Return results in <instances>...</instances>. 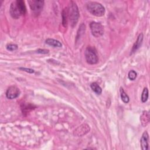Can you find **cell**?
I'll return each mask as SVG.
<instances>
[{
	"label": "cell",
	"mask_w": 150,
	"mask_h": 150,
	"mask_svg": "<svg viewBox=\"0 0 150 150\" xmlns=\"http://www.w3.org/2000/svg\"><path fill=\"white\" fill-rule=\"evenodd\" d=\"M137 74L136 71H135L133 70H130L129 71V73H128V78L131 80H134L136 79V77H137Z\"/></svg>",
	"instance_id": "17"
},
{
	"label": "cell",
	"mask_w": 150,
	"mask_h": 150,
	"mask_svg": "<svg viewBox=\"0 0 150 150\" xmlns=\"http://www.w3.org/2000/svg\"><path fill=\"white\" fill-rule=\"evenodd\" d=\"M142 41H143V34L142 33H141L139 35V36H138L137 40L135 41V42L134 43V44L132 46V48L131 51V54H132L133 53L136 52L140 47V46L142 45Z\"/></svg>",
	"instance_id": "10"
},
{
	"label": "cell",
	"mask_w": 150,
	"mask_h": 150,
	"mask_svg": "<svg viewBox=\"0 0 150 150\" xmlns=\"http://www.w3.org/2000/svg\"><path fill=\"white\" fill-rule=\"evenodd\" d=\"M88 11L92 15L96 16H102L105 13L104 7L100 3L90 1L86 5Z\"/></svg>",
	"instance_id": "3"
},
{
	"label": "cell",
	"mask_w": 150,
	"mask_h": 150,
	"mask_svg": "<svg viewBox=\"0 0 150 150\" xmlns=\"http://www.w3.org/2000/svg\"><path fill=\"white\" fill-rule=\"evenodd\" d=\"M149 113L147 111H144L140 117L141 122L142 126L145 127L149 122Z\"/></svg>",
	"instance_id": "11"
},
{
	"label": "cell",
	"mask_w": 150,
	"mask_h": 150,
	"mask_svg": "<svg viewBox=\"0 0 150 150\" xmlns=\"http://www.w3.org/2000/svg\"><path fill=\"white\" fill-rule=\"evenodd\" d=\"M85 58L86 62L90 64H94L97 63L98 58L96 51L94 48L88 47L85 51Z\"/></svg>",
	"instance_id": "4"
},
{
	"label": "cell",
	"mask_w": 150,
	"mask_h": 150,
	"mask_svg": "<svg viewBox=\"0 0 150 150\" xmlns=\"http://www.w3.org/2000/svg\"><path fill=\"white\" fill-rule=\"evenodd\" d=\"M120 91L121 98V100H122V101L125 103H128L129 101V97L128 96V95L127 94V93L124 91V89L122 87L120 88Z\"/></svg>",
	"instance_id": "14"
},
{
	"label": "cell",
	"mask_w": 150,
	"mask_h": 150,
	"mask_svg": "<svg viewBox=\"0 0 150 150\" xmlns=\"http://www.w3.org/2000/svg\"><path fill=\"white\" fill-rule=\"evenodd\" d=\"M20 70H22V71H26L27 73H33L35 72L34 70L32 69H29V68H25V67H19Z\"/></svg>",
	"instance_id": "19"
},
{
	"label": "cell",
	"mask_w": 150,
	"mask_h": 150,
	"mask_svg": "<svg viewBox=\"0 0 150 150\" xmlns=\"http://www.w3.org/2000/svg\"><path fill=\"white\" fill-rule=\"evenodd\" d=\"M28 3L31 10L36 13L40 12L44 5V1L40 0H30L28 1Z\"/></svg>",
	"instance_id": "6"
},
{
	"label": "cell",
	"mask_w": 150,
	"mask_h": 150,
	"mask_svg": "<svg viewBox=\"0 0 150 150\" xmlns=\"http://www.w3.org/2000/svg\"><path fill=\"white\" fill-rule=\"evenodd\" d=\"M92 90L97 94H100L102 92V89L97 83H92L90 85Z\"/></svg>",
	"instance_id": "13"
},
{
	"label": "cell",
	"mask_w": 150,
	"mask_h": 150,
	"mask_svg": "<svg viewBox=\"0 0 150 150\" xmlns=\"http://www.w3.org/2000/svg\"><path fill=\"white\" fill-rule=\"evenodd\" d=\"M45 42L46 44L55 47H61L62 46V44L61 43V42H60L59 41L55 40L54 39H51V38H48L45 40Z\"/></svg>",
	"instance_id": "12"
},
{
	"label": "cell",
	"mask_w": 150,
	"mask_h": 150,
	"mask_svg": "<svg viewBox=\"0 0 150 150\" xmlns=\"http://www.w3.org/2000/svg\"><path fill=\"white\" fill-rule=\"evenodd\" d=\"M67 18H68V12L67 8L64 9L62 12V23L64 26H66L67 23Z\"/></svg>",
	"instance_id": "15"
},
{
	"label": "cell",
	"mask_w": 150,
	"mask_h": 150,
	"mask_svg": "<svg viewBox=\"0 0 150 150\" xmlns=\"http://www.w3.org/2000/svg\"><path fill=\"white\" fill-rule=\"evenodd\" d=\"M141 146L142 150H147L149 148V135L146 131H145L141 137Z\"/></svg>",
	"instance_id": "9"
},
{
	"label": "cell",
	"mask_w": 150,
	"mask_h": 150,
	"mask_svg": "<svg viewBox=\"0 0 150 150\" xmlns=\"http://www.w3.org/2000/svg\"><path fill=\"white\" fill-rule=\"evenodd\" d=\"M148 98V90L147 88H144L141 96V101L142 103H145Z\"/></svg>",
	"instance_id": "16"
},
{
	"label": "cell",
	"mask_w": 150,
	"mask_h": 150,
	"mask_svg": "<svg viewBox=\"0 0 150 150\" xmlns=\"http://www.w3.org/2000/svg\"><path fill=\"white\" fill-rule=\"evenodd\" d=\"M6 49L9 51H13L18 49V45L15 44H8L6 45Z\"/></svg>",
	"instance_id": "18"
},
{
	"label": "cell",
	"mask_w": 150,
	"mask_h": 150,
	"mask_svg": "<svg viewBox=\"0 0 150 150\" xmlns=\"http://www.w3.org/2000/svg\"><path fill=\"white\" fill-rule=\"evenodd\" d=\"M37 53H42V54H46L49 53V50L47 49H38L36 51Z\"/></svg>",
	"instance_id": "20"
},
{
	"label": "cell",
	"mask_w": 150,
	"mask_h": 150,
	"mask_svg": "<svg viewBox=\"0 0 150 150\" xmlns=\"http://www.w3.org/2000/svg\"><path fill=\"white\" fill-rule=\"evenodd\" d=\"M20 94L19 89L15 86L9 87L6 92V96L9 99H14L18 97Z\"/></svg>",
	"instance_id": "7"
},
{
	"label": "cell",
	"mask_w": 150,
	"mask_h": 150,
	"mask_svg": "<svg viewBox=\"0 0 150 150\" xmlns=\"http://www.w3.org/2000/svg\"><path fill=\"white\" fill-rule=\"evenodd\" d=\"M68 18L70 20L72 27L74 26L78 22L79 18V12L76 4L73 1H70L68 9Z\"/></svg>",
	"instance_id": "2"
},
{
	"label": "cell",
	"mask_w": 150,
	"mask_h": 150,
	"mask_svg": "<svg viewBox=\"0 0 150 150\" xmlns=\"http://www.w3.org/2000/svg\"><path fill=\"white\" fill-rule=\"evenodd\" d=\"M9 12L12 17L15 19H18L22 15H25L26 12L25 2L22 0L13 1L11 4Z\"/></svg>",
	"instance_id": "1"
},
{
	"label": "cell",
	"mask_w": 150,
	"mask_h": 150,
	"mask_svg": "<svg viewBox=\"0 0 150 150\" xmlns=\"http://www.w3.org/2000/svg\"><path fill=\"white\" fill-rule=\"evenodd\" d=\"M90 127L87 124H83L74 131L73 134L77 137H81L88 133L90 131Z\"/></svg>",
	"instance_id": "8"
},
{
	"label": "cell",
	"mask_w": 150,
	"mask_h": 150,
	"mask_svg": "<svg viewBox=\"0 0 150 150\" xmlns=\"http://www.w3.org/2000/svg\"><path fill=\"white\" fill-rule=\"evenodd\" d=\"M90 27L92 35L94 36L97 38L103 35L104 33V27L101 23L96 22H91L90 24Z\"/></svg>",
	"instance_id": "5"
}]
</instances>
